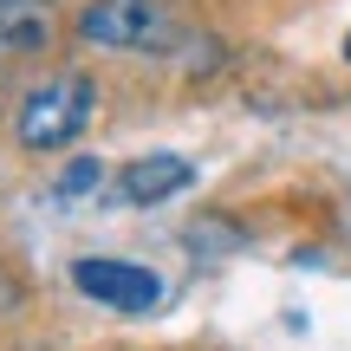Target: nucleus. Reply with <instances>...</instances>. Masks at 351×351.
<instances>
[{"label":"nucleus","instance_id":"f257e3e1","mask_svg":"<svg viewBox=\"0 0 351 351\" xmlns=\"http://www.w3.org/2000/svg\"><path fill=\"white\" fill-rule=\"evenodd\" d=\"M91 111H98V85H91L85 72H59V78L26 91L20 117H13V137H20L26 150H65V143L85 137Z\"/></svg>","mask_w":351,"mask_h":351},{"label":"nucleus","instance_id":"f03ea898","mask_svg":"<svg viewBox=\"0 0 351 351\" xmlns=\"http://www.w3.org/2000/svg\"><path fill=\"white\" fill-rule=\"evenodd\" d=\"M78 39L104 52H163L176 46V13L169 0H91Z\"/></svg>","mask_w":351,"mask_h":351},{"label":"nucleus","instance_id":"7ed1b4c3","mask_svg":"<svg viewBox=\"0 0 351 351\" xmlns=\"http://www.w3.org/2000/svg\"><path fill=\"white\" fill-rule=\"evenodd\" d=\"M72 287L85 300L111 306V313H150V306H163V280L150 267H137V261H78Z\"/></svg>","mask_w":351,"mask_h":351},{"label":"nucleus","instance_id":"20e7f679","mask_svg":"<svg viewBox=\"0 0 351 351\" xmlns=\"http://www.w3.org/2000/svg\"><path fill=\"white\" fill-rule=\"evenodd\" d=\"M189 176H195V163L189 156H137V163H124L117 169V195L124 202H169V195H182L189 189Z\"/></svg>","mask_w":351,"mask_h":351},{"label":"nucleus","instance_id":"39448f33","mask_svg":"<svg viewBox=\"0 0 351 351\" xmlns=\"http://www.w3.org/2000/svg\"><path fill=\"white\" fill-rule=\"evenodd\" d=\"M52 33V20L39 7H13V0H0V59H20V52H39Z\"/></svg>","mask_w":351,"mask_h":351},{"label":"nucleus","instance_id":"423d86ee","mask_svg":"<svg viewBox=\"0 0 351 351\" xmlns=\"http://www.w3.org/2000/svg\"><path fill=\"white\" fill-rule=\"evenodd\" d=\"M104 176H111V169H104V163H98V156H78V163H72V169H65V176H59V182H52V195H91V189H98V182H104Z\"/></svg>","mask_w":351,"mask_h":351},{"label":"nucleus","instance_id":"0eeeda50","mask_svg":"<svg viewBox=\"0 0 351 351\" xmlns=\"http://www.w3.org/2000/svg\"><path fill=\"white\" fill-rule=\"evenodd\" d=\"M13 7H39V13H52V0H13Z\"/></svg>","mask_w":351,"mask_h":351},{"label":"nucleus","instance_id":"6e6552de","mask_svg":"<svg viewBox=\"0 0 351 351\" xmlns=\"http://www.w3.org/2000/svg\"><path fill=\"white\" fill-rule=\"evenodd\" d=\"M345 59H351V39H345Z\"/></svg>","mask_w":351,"mask_h":351}]
</instances>
